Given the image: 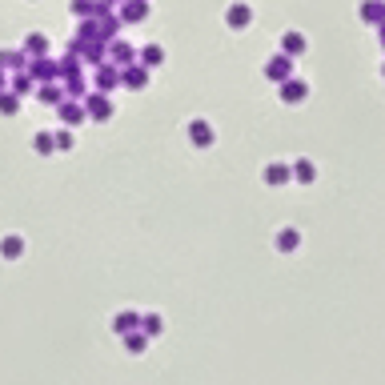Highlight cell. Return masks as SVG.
<instances>
[{
    "label": "cell",
    "instance_id": "9a60e30c",
    "mask_svg": "<svg viewBox=\"0 0 385 385\" xmlns=\"http://www.w3.org/2000/svg\"><path fill=\"white\" fill-rule=\"evenodd\" d=\"M24 64H29L24 48H0V68H4V73H20Z\"/></svg>",
    "mask_w": 385,
    "mask_h": 385
},
{
    "label": "cell",
    "instance_id": "d4e9b609",
    "mask_svg": "<svg viewBox=\"0 0 385 385\" xmlns=\"http://www.w3.org/2000/svg\"><path fill=\"white\" fill-rule=\"evenodd\" d=\"M20 253H24V241H20V237H0V257L16 261Z\"/></svg>",
    "mask_w": 385,
    "mask_h": 385
},
{
    "label": "cell",
    "instance_id": "7402d4cb",
    "mask_svg": "<svg viewBox=\"0 0 385 385\" xmlns=\"http://www.w3.org/2000/svg\"><path fill=\"white\" fill-rule=\"evenodd\" d=\"M297 245H301V233H297V229H281V233H277V249H281V253H293Z\"/></svg>",
    "mask_w": 385,
    "mask_h": 385
},
{
    "label": "cell",
    "instance_id": "4fadbf2b",
    "mask_svg": "<svg viewBox=\"0 0 385 385\" xmlns=\"http://www.w3.org/2000/svg\"><path fill=\"white\" fill-rule=\"evenodd\" d=\"M121 84H125V89H144V84H149V68H144V64H125V68H121Z\"/></svg>",
    "mask_w": 385,
    "mask_h": 385
},
{
    "label": "cell",
    "instance_id": "5bb4252c",
    "mask_svg": "<svg viewBox=\"0 0 385 385\" xmlns=\"http://www.w3.org/2000/svg\"><path fill=\"white\" fill-rule=\"evenodd\" d=\"M361 20L373 24V29H382L385 24V0H361Z\"/></svg>",
    "mask_w": 385,
    "mask_h": 385
},
{
    "label": "cell",
    "instance_id": "6da1fadb",
    "mask_svg": "<svg viewBox=\"0 0 385 385\" xmlns=\"http://www.w3.org/2000/svg\"><path fill=\"white\" fill-rule=\"evenodd\" d=\"M80 105H84V116H89V121H109L112 112H116L112 96L109 93H96V89H89V93L80 96Z\"/></svg>",
    "mask_w": 385,
    "mask_h": 385
},
{
    "label": "cell",
    "instance_id": "4316f807",
    "mask_svg": "<svg viewBox=\"0 0 385 385\" xmlns=\"http://www.w3.org/2000/svg\"><path fill=\"white\" fill-rule=\"evenodd\" d=\"M32 149H36L40 157H48V153L56 149V144H52V133H36V137H32Z\"/></svg>",
    "mask_w": 385,
    "mask_h": 385
},
{
    "label": "cell",
    "instance_id": "cb8c5ba5",
    "mask_svg": "<svg viewBox=\"0 0 385 385\" xmlns=\"http://www.w3.org/2000/svg\"><path fill=\"white\" fill-rule=\"evenodd\" d=\"M13 93H16V96H29V93H36V80H32L29 73H24V68H20V73L13 77Z\"/></svg>",
    "mask_w": 385,
    "mask_h": 385
},
{
    "label": "cell",
    "instance_id": "8fae6325",
    "mask_svg": "<svg viewBox=\"0 0 385 385\" xmlns=\"http://www.w3.org/2000/svg\"><path fill=\"white\" fill-rule=\"evenodd\" d=\"M305 48H309V40H305V32H297V29L281 32V52H285V56H293V61H297V56H301Z\"/></svg>",
    "mask_w": 385,
    "mask_h": 385
},
{
    "label": "cell",
    "instance_id": "7a4b0ae2",
    "mask_svg": "<svg viewBox=\"0 0 385 385\" xmlns=\"http://www.w3.org/2000/svg\"><path fill=\"white\" fill-rule=\"evenodd\" d=\"M93 84H96V93H112V89L121 84V68H116L112 61H100L96 73H93Z\"/></svg>",
    "mask_w": 385,
    "mask_h": 385
},
{
    "label": "cell",
    "instance_id": "3957f363",
    "mask_svg": "<svg viewBox=\"0 0 385 385\" xmlns=\"http://www.w3.org/2000/svg\"><path fill=\"white\" fill-rule=\"evenodd\" d=\"M225 24H229V29H249V24H253V4H245V0H233V4H229V8H225Z\"/></svg>",
    "mask_w": 385,
    "mask_h": 385
},
{
    "label": "cell",
    "instance_id": "8992f818",
    "mask_svg": "<svg viewBox=\"0 0 385 385\" xmlns=\"http://www.w3.org/2000/svg\"><path fill=\"white\" fill-rule=\"evenodd\" d=\"M144 16H149V0H121L116 4V20L121 24H141Z\"/></svg>",
    "mask_w": 385,
    "mask_h": 385
},
{
    "label": "cell",
    "instance_id": "44dd1931",
    "mask_svg": "<svg viewBox=\"0 0 385 385\" xmlns=\"http://www.w3.org/2000/svg\"><path fill=\"white\" fill-rule=\"evenodd\" d=\"M100 13V0H73V16L77 20H93Z\"/></svg>",
    "mask_w": 385,
    "mask_h": 385
},
{
    "label": "cell",
    "instance_id": "603a6c76",
    "mask_svg": "<svg viewBox=\"0 0 385 385\" xmlns=\"http://www.w3.org/2000/svg\"><path fill=\"white\" fill-rule=\"evenodd\" d=\"M16 112H20V96L13 89H4L0 93V116H16Z\"/></svg>",
    "mask_w": 385,
    "mask_h": 385
},
{
    "label": "cell",
    "instance_id": "277c9868",
    "mask_svg": "<svg viewBox=\"0 0 385 385\" xmlns=\"http://www.w3.org/2000/svg\"><path fill=\"white\" fill-rule=\"evenodd\" d=\"M265 77H269L273 84L289 80V77H293V56H285V52H273L269 61H265Z\"/></svg>",
    "mask_w": 385,
    "mask_h": 385
},
{
    "label": "cell",
    "instance_id": "7c38bea8",
    "mask_svg": "<svg viewBox=\"0 0 385 385\" xmlns=\"http://www.w3.org/2000/svg\"><path fill=\"white\" fill-rule=\"evenodd\" d=\"M36 100L56 109V105L64 100V84H61V80H45V84H36Z\"/></svg>",
    "mask_w": 385,
    "mask_h": 385
},
{
    "label": "cell",
    "instance_id": "2e32d148",
    "mask_svg": "<svg viewBox=\"0 0 385 385\" xmlns=\"http://www.w3.org/2000/svg\"><path fill=\"white\" fill-rule=\"evenodd\" d=\"M137 64H144L149 73H153V68H160V64H165V48H160V45H144V48H137Z\"/></svg>",
    "mask_w": 385,
    "mask_h": 385
},
{
    "label": "cell",
    "instance_id": "e0dca14e",
    "mask_svg": "<svg viewBox=\"0 0 385 385\" xmlns=\"http://www.w3.org/2000/svg\"><path fill=\"white\" fill-rule=\"evenodd\" d=\"M112 329L125 337V333H133V329H141V313H133V309H121L116 317H112Z\"/></svg>",
    "mask_w": 385,
    "mask_h": 385
},
{
    "label": "cell",
    "instance_id": "ffe728a7",
    "mask_svg": "<svg viewBox=\"0 0 385 385\" xmlns=\"http://www.w3.org/2000/svg\"><path fill=\"white\" fill-rule=\"evenodd\" d=\"M289 169H293V176H297V181H305V185H309V181L317 176V169H313V160H309V157L289 160Z\"/></svg>",
    "mask_w": 385,
    "mask_h": 385
},
{
    "label": "cell",
    "instance_id": "83f0119b",
    "mask_svg": "<svg viewBox=\"0 0 385 385\" xmlns=\"http://www.w3.org/2000/svg\"><path fill=\"white\" fill-rule=\"evenodd\" d=\"M144 345H149V337L144 333H137V329H133V333H125V349H133V353H141Z\"/></svg>",
    "mask_w": 385,
    "mask_h": 385
},
{
    "label": "cell",
    "instance_id": "30bf717a",
    "mask_svg": "<svg viewBox=\"0 0 385 385\" xmlns=\"http://www.w3.org/2000/svg\"><path fill=\"white\" fill-rule=\"evenodd\" d=\"M56 112H61V121L68 128H77L80 121H89V116H84V105H80V100H73V96H64L61 105H56Z\"/></svg>",
    "mask_w": 385,
    "mask_h": 385
},
{
    "label": "cell",
    "instance_id": "9c48e42d",
    "mask_svg": "<svg viewBox=\"0 0 385 385\" xmlns=\"http://www.w3.org/2000/svg\"><path fill=\"white\" fill-rule=\"evenodd\" d=\"M189 141L197 144V149H209V144L217 141V133H213V125H209V121H201V116H197V121H189Z\"/></svg>",
    "mask_w": 385,
    "mask_h": 385
},
{
    "label": "cell",
    "instance_id": "d6986e66",
    "mask_svg": "<svg viewBox=\"0 0 385 385\" xmlns=\"http://www.w3.org/2000/svg\"><path fill=\"white\" fill-rule=\"evenodd\" d=\"M293 169H289V160H273L269 169H265V185H285Z\"/></svg>",
    "mask_w": 385,
    "mask_h": 385
},
{
    "label": "cell",
    "instance_id": "52a82bcc",
    "mask_svg": "<svg viewBox=\"0 0 385 385\" xmlns=\"http://www.w3.org/2000/svg\"><path fill=\"white\" fill-rule=\"evenodd\" d=\"M105 61H112L116 68H125V64H137V48L128 45V40H121V36H112L109 40V56Z\"/></svg>",
    "mask_w": 385,
    "mask_h": 385
},
{
    "label": "cell",
    "instance_id": "484cf974",
    "mask_svg": "<svg viewBox=\"0 0 385 385\" xmlns=\"http://www.w3.org/2000/svg\"><path fill=\"white\" fill-rule=\"evenodd\" d=\"M141 329H144V337H157L160 329H165V321H160V313H144V317H141Z\"/></svg>",
    "mask_w": 385,
    "mask_h": 385
},
{
    "label": "cell",
    "instance_id": "f1b7e54d",
    "mask_svg": "<svg viewBox=\"0 0 385 385\" xmlns=\"http://www.w3.org/2000/svg\"><path fill=\"white\" fill-rule=\"evenodd\" d=\"M52 144H56V149H61V153H68V149H73V144H77V137H73V133H68V128H61V133H56V137H52Z\"/></svg>",
    "mask_w": 385,
    "mask_h": 385
},
{
    "label": "cell",
    "instance_id": "ba28073f",
    "mask_svg": "<svg viewBox=\"0 0 385 385\" xmlns=\"http://www.w3.org/2000/svg\"><path fill=\"white\" fill-rule=\"evenodd\" d=\"M277 93H281V100H285V105H301L305 96H309V84H305L301 77H289V80H281V84H277Z\"/></svg>",
    "mask_w": 385,
    "mask_h": 385
},
{
    "label": "cell",
    "instance_id": "1f68e13d",
    "mask_svg": "<svg viewBox=\"0 0 385 385\" xmlns=\"http://www.w3.org/2000/svg\"><path fill=\"white\" fill-rule=\"evenodd\" d=\"M382 80H385V64H382Z\"/></svg>",
    "mask_w": 385,
    "mask_h": 385
},
{
    "label": "cell",
    "instance_id": "ac0fdd59",
    "mask_svg": "<svg viewBox=\"0 0 385 385\" xmlns=\"http://www.w3.org/2000/svg\"><path fill=\"white\" fill-rule=\"evenodd\" d=\"M20 48H24V56H48V36L45 32H29Z\"/></svg>",
    "mask_w": 385,
    "mask_h": 385
},
{
    "label": "cell",
    "instance_id": "f546056e",
    "mask_svg": "<svg viewBox=\"0 0 385 385\" xmlns=\"http://www.w3.org/2000/svg\"><path fill=\"white\" fill-rule=\"evenodd\" d=\"M4 89H8V73H4V68H0V93H4Z\"/></svg>",
    "mask_w": 385,
    "mask_h": 385
},
{
    "label": "cell",
    "instance_id": "4dcf8cb0",
    "mask_svg": "<svg viewBox=\"0 0 385 385\" xmlns=\"http://www.w3.org/2000/svg\"><path fill=\"white\" fill-rule=\"evenodd\" d=\"M377 40H382V48H385V24H382V29H377Z\"/></svg>",
    "mask_w": 385,
    "mask_h": 385
},
{
    "label": "cell",
    "instance_id": "5b68a950",
    "mask_svg": "<svg viewBox=\"0 0 385 385\" xmlns=\"http://www.w3.org/2000/svg\"><path fill=\"white\" fill-rule=\"evenodd\" d=\"M24 73H29L36 84H45V80H56V61H52V56H29Z\"/></svg>",
    "mask_w": 385,
    "mask_h": 385
}]
</instances>
